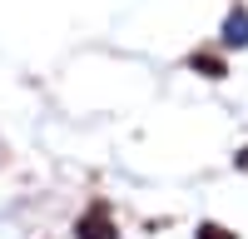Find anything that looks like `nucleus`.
Instances as JSON below:
<instances>
[{
	"instance_id": "obj_1",
	"label": "nucleus",
	"mask_w": 248,
	"mask_h": 239,
	"mask_svg": "<svg viewBox=\"0 0 248 239\" xmlns=\"http://www.w3.org/2000/svg\"><path fill=\"white\" fill-rule=\"evenodd\" d=\"M75 234H79V239H119V234H114V219H109L105 205H94V209L79 214V219H75Z\"/></svg>"
},
{
	"instance_id": "obj_2",
	"label": "nucleus",
	"mask_w": 248,
	"mask_h": 239,
	"mask_svg": "<svg viewBox=\"0 0 248 239\" xmlns=\"http://www.w3.org/2000/svg\"><path fill=\"white\" fill-rule=\"evenodd\" d=\"M223 40H229V45H248V10H233V15H229Z\"/></svg>"
},
{
	"instance_id": "obj_3",
	"label": "nucleus",
	"mask_w": 248,
	"mask_h": 239,
	"mask_svg": "<svg viewBox=\"0 0 248 239\" xmlns=\"http://www.w3.org/2000/svg\"><path fill=\"white\" fill-rule=\"evenodd\" d=\"M189 65H194V70H203L209 80H218V75H223V60H218V55H209V50H199V55H189Z\"/></svg>"
},
{
	"instance_id": "obj_4",
	"label": "nucleus",
	"mask_w": 248,
	"mask_h": 239,
	"mask_svg": "<svg viewBox=\"0 0 248 239\" xmlns=\"http://www.w3.org/2000/svg\"><path fill=\"white\" fill-rule=\"evenodd\" d=\"M199 239H233V234H229V229H218V224H203Z\"/></svg>"
},
{
	"instance_id": "obj_5",
	"label": "nucleus",
	"mask_w": 248,
	"mask_h": 239,
	"mask_svg": "<svg viewBox=\"0 0 248 239\" xmlns=\"http://www.w3.org/2000/svg\"><path fill=\"white\" fill-rule=\"evenodd\" d=\"M238 170H248V150H243V154H238Z\"/></svg>"
}]
</instances>
